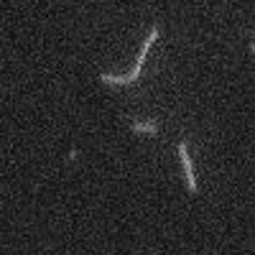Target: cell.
<instances>
[{"instance_id":"2","label":"cell","mask_w":255,"mask_h":255,"mask_svg":"<svg viewBox=\"0 0 255 255\" xmlns=\"http://www.w3.org/2000/svg\"><path fill=\"white\" fill-rule=\"evenodd\" d=\"M179 156H181V166H184V174H186V186H189V191H197L194 166H191V158H189V145H186V140L179 143Z\"/></svg>"},{"instance_id":"3","label":"cell","mask_w":255,"mask_h":255,"mask_svg":"<svg viewBox=\"0 0 255 255\" xmlns=\"http://www.w3.org/2000/svg\"><path fill=\"white\" fill-rule=\"evenodd\" d=\"M130 128H133L135 133H145V135H156V133H158V125H156L153 120H151V123H133Z\"/></svg>"},{"instance_id":"1","label":"cell","mask_w":255,"mask_h":255,"mask_svg":"<svg viewBox=\"0 0 255 255\" xmlns=\"http://www.w3.org/2000/svg\"><path fill=\"white\" fill-rule=\"evenodd\" d=\"M158 26H153V31H151V36H148L145 41H143V49H140V54H138V61H135V67H133V72L130 74H125V77H113V74H100V79L105 82V84H133L138 77H140V69H143V61H145V56H148V49L153 46V41L158 38Z\"/></svg>"}]
</instances>
